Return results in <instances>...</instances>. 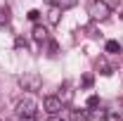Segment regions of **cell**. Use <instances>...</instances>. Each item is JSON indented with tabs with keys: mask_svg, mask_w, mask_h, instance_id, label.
I'll use <instances>...</instances> for the list:
<instances>
[{
	"mask_svg": "<svg viewBox=\"0 0 123 121\" xmlns=\"http://www.w3.org/2000/svg\"><path fill=\"white\" fill-rule=\"evenodd\" d=\"M19 83L24 86V90H38L40 88V76L38 74H26L19 78Z\"/></svg>",
	"mask_w": 123,
	"mask_h": 121,
	"instance_id": "cell-4",
	"label": "cell"
},
{
	"mask_svg": "<svg viewBox=\"0 0 123 121\" xmlns=\"http://www.w3.org/2000/svg\"><path fill=\"white\" fill-rule=\"evenodd\" d=\"M99 105V97H97V95H90V97H88V107H97Z\"/></svg>",
	"mask_w": 123,
	"mask_h": 121,
	"instance_id": "cell-10",
	"label": "cell"
},
{
	"mask_svg": "<svg viewBox=\"0 0 123 121\" xmlns=\"http://www.w3.org/2000/svg\"><path fill=\"white\" fill-rule=\"evenodd\" d=\"M83 86H92V76H85L83 78Z\"/></svg>",
	"mask_w": 123,
	"mask_h": 121,
	"instance_id": "cell-13",
	"label": "cell"
},
{
	"mask_svg": "<svg viewBox=\"0 0 123 121\" xmlns=\"http://www.w3.org/2000/svg\"><path fill=\"white\" fill-rule=\"evenodd\" d=\"M47 121H62V119L57 116V114H50V119H47Z\"/></svg>",
	"mask_w": 123,
	"mask_h": 121,
	"instance_id": "cell-14",
	"label": "cell"
},
{
	"mask_svg": "<svg viewBox=\"0 0 123 121\" xmlns=\"http://www.w3.org/2000/svg\"><path fill=\"white\" fill-rule=\"evenodd\" d=\"M107 52H111V55L121 52V43L118 40H107Z\"/></svg>",
	"mask_w": 123,
	"mask_h": 121,
	"instance_id": "cell-7",
	"label": "cell"
},
{
	"mask_svg": "<svg viewBox=\"0 0 123 121\" xmlns=\"http://www.w3.org/2000/svg\"><path fill=\"white\" fill-rule=\"evenodd\" d=\"M17 114H19V119H24V116H36V102H33V97H21V100L17 102Z\"/></svg>",
	"mask_w": 123,
	"mask_h": 121,
	"instance_id": "cell-2",
	"label": "cell"
},
{
	"mask_svg": "<svg viewBox=\"0 0 123 121\" xmlns=\"http://www.w3.org/2000/svg\"><path fill=\"white\" fill-rule=\"evenodd\" d=\"M109 12H111V7H109L104 0H95L90 5V17L92 19H97V21H104L109 17Z\"/></svg>",
	"mask_w": 123,
	"mask_h": 121,
	"instance_id": "cell-1",
	"label": "cell"
},
{
	"mask_svg": "<svg viewBox=\"0 0 123 121\" xmlns=\"http://www.w3.org/2000/svg\"><path fill=\"white\" fill-rule=\"evenodd\" d=\"M29 19H31V21H38V19H40V12H38V10H31V12H29Z\"/></svg>",
	"mask_w": 123,
	"mask_h": 121,
	"instance_id": "cell-12",
	"label": "cell"
},
{
	"mask_svg": "<svg viewBox=\"0 0 123 121\" xmlns=\"http://www.w3.org/2000/svg\"><path fill=\"white\" fill-rule=\"evenodd\" d=\"M33 38H36L38 43L47 40V29H45V26H40V24H36V26H33Z\"/></svg>",
	"mask_w": 123,
	"mask_h": 121,
	"instance_id": "cell-5",
	"label": "cell"
},
{
	"mask_svg": "<svg viewBox=\"0 0 123 121\" xmlns=\"http://www.w3.org/2000/svg\"><path fill=\"white\" fill-rule=\"evenodd\" d=\"M7 14H10V10H7V7H0V24L7 21Z\"/></svg>",
	"mask_w": 123,
	"mask_h": 121,
	"instance_id": "cell-11",
	"label": "cell"
},
{
	"mask_svg": "<svg viewBox=\"0 0 123 121\" xmlns=\"http://www.w3.org/2000/svg\"><path fill=\"white\" fill-rule=\"evenodd\" d=\"M78 0H55V5L59 7V10H69V7H74Z\"/></svg>",
	"mask_w": 123,
	"mask_h": 121,
	"instance_id": "cell-8",
	"label": "cell"
},
{
	"mask_svg": "<svg viewBox=\"0 0 123 121\" xmlns=\"http://www.w3.org/2000/svg\"><path fill=\"white\" fill-rule=\"evenodd\" d=\"M43 109H45L47 114H59V109H62V97H57V95H47L45 100H43Z\"/></svg>",
	"mask_w": 123,
	"mask_h": 121,
	"instance_id": "cell-3",
	"label": "cell"
},
{
	"mask_svg": "<svg viewBox=\"0 0 123 121\" xmlns=\"http://www.w3.org/2000/svg\"><path fill=\"white\" fill-rule=\"evenodd\" d=\"M50 21H52V24H57V21H59V7H57V5L50 10Z\"/></svg>",
	"mask_w": 123,
	"mask_h": 121,
	"instance_id": "cell-9",
	"label": "cell"
},
{
	"mask_svg": "<svg viewBox=\"0 0 123 121\" xmlns=\"http://www.w3.org/2000/svg\"><path fill=\"white\" fill-rule=\"evenodd\" d=\"M88 119H90V114L85 109H74L71 112V121H88Z\"/></svg>",
	"mask_w": 123,
	"mask_h": 121,
	"instance_id": "cell-6",
	"label": "cell"
},
{
	"mask_svg": "<svg viewBox=\"0 0 123 121\" xmlns=\"http://www.w3.org/2000/svg\"><path fill=\"white\" fill-rule=\"evenodd\" d=\"M21 121H36V116H24Z\"/></svg>",
	"mask_w": 123,
	"mask_h": 121,
	"instance_id": "cell-15",
	"label": "cell"
}]
</instances>
